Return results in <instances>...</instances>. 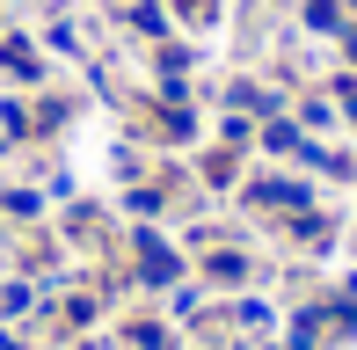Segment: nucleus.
<instances>
[{"instance_id":"nucleus-3","label":"nucleus","mask_w":357,"mask_h":350,"mask_svg":"<svg viewBox=\"0 0 357 350\" xmlns=\"http://www.w3.org/2000/svg\"><path fill=\"white\" fill-rule=\"evenodd\" d=\"M0 66H8V81H22V88H37L44 73V52H37V37H22V29H8V37H0Z\"/></svg>"},{"instance_id":"nucleus-13","label":"nucleus","mask_w":357,"mask_h":350,"mask_svg":"<svg viewBox=\"0 0 357 350\" xmlns=\"http://www.w3.org/2000/svg\"><path fill=\"white\" fill-rule=\"evenodd\" d=\"M132 29L153 37V44H168V15H160V0H139V8H132Z\"/></svg>"},{"instance_id":"nucleus-1","label":"nucleus","mask_w":357,"mask_h":350,"mask_svg":"<svg viewBox=\"0 0 357 350\" xmlns=\"http://www.w3.org/2000/svg\"><path fill=\"white\" fill-rule=\"evenodd\" d=\"M132 256H139V284H146V292H168V284H183V256H175V248L160 241L153 227L132 234Z\"/></svg>"},{"instance_id":"nucleus-15","label":"nucleus","mask_w":357,"mask_h":350,"mask_svg":"<svg viewBox=\"0 0 357 350\" xmlns=\"http://www.w3.org/2000/svg\"><path fill=\"white\" fill-rule=\"evenodd\" d=\"M234 328L263 336V328H270V299H234Z\"/></svg>"},{"instance_id":"nucleus-20","label":"nucleus","mask_w":357,"mask_h":350,"mask_svg":"<svg viewBox=\"0 0 357 350\" xmlns=\"http://www.w3.org/2000/svg\"><path fill=\"white\" fill-rule=\"evenodd\" d=\"M29 132H37V117L22 102H0V139H29Z\"/></svg>"},{"instance_id":"nucleus-23","label":"nucleus","mask_w":357,"mask_h":350,"mask_svg":"<svg viewBox=\"0 0 357 350\" xmlns=\"http://www.w3.org/2000/svg\"><path fill=\"white\" fill-rule=\"evenodd\" d=\"M183 15H190V22H204V15H212V0H183Z\"/></svg>"},{"instance_id":"nucleus-19","label":"nucleus","mask_w":357,"mask_h":350,"mask_svg":"<svg viewBox=\"0 0 357 350\" xmlns=\"http://www.w3.org/2000/svg\"><path fill=\"white\" fill-rule=\"evenodd\" d=\"M124 343H132V350H168L175 336H168L160 321H132V328H124Z\"/></svg>"},{"instance_id":"nucleus-14","label":"nucleus","mask_w":357,"mask_h":350,"mask_svg":"<svg viewBox=\"0 0 357 350\" xmlns=\"http://www.w3.org/2000/svg\"><path fill=\"white\" fill-rule=\"evenodd\" d=\"M95 314H102V299H95V292H66V307H59V321H66V328H88Z\"/></svg>"},{"instance_id":"nucleus-6","label":"nucleus","mask_w":357,"mask_h":350,"mask_svg":"<svg viewBox=\"0 0 357 350\" xmlns=\"http://www.w3.org/2000/svg\"><path fill=\"white\" fill-rule=\"evenodd\" d=\"M299 22H306V29H314V37H350V29H357V22H350V15H343V8H335V0H306V8H299Z\"/></svg>"},{"instance_id":"nucleus-2","label":"nucleus","mask_w":357,"mask_h":350,"mask_svg":"<svg viewBox=\"0 0 357 350\" xmlns=\"http://www.w3.org/2000/svg\"><path fill=\"white\" fill-rule=\"evenodd\" d=\"M248 204H263V212H314V183H299V175H255L248 183Z\"/></svg>"},{"instance_id":"nucleus-17","label":"nucleus","mask_w":357,"mask_h":350,"mask_svg":"<svg viewBox=\"0 0 357 350\" xmlns=\"http://www.w3.org/2000/svg\"><path fill=\"white\" fill-rule=\"evenodd\" d=\"M124 204H132L139 219H153L160 204H168V190H160V183H132V190H124Z\"/></svg>"},{"instance_id":"nucleus-16","label":"nucleus","mask_w":357,"mask_h":350,"mask_svg":"<svg viewBox=\"0 0 357 350\" xmlns=\"http://www.w3.org/2000/svg\"><path fill=\"white\" fill-rule=\"evenodd\" d=\"M248 139H255V117H241V109H226V117H219V146H248Z\"/></svg>"},{"instance_id":"nucleus-9","label":"nucleus","mask_w":357,"mask_h":350,"mask_svg":"<svg viewBox=\"0 0 357 350\" xmlns=\"http://www.w3.org/2000/svg\"><path fill=\"white\" fill-rule=\"evenodd\" d=\"M22 314H37V284L8 277V284H0V321H22Z\"/></svg>"},{"instance_id":"nucleus-18","label":"nucleus","mask_w":357,"mask_h":350,"mask_svg":"<svg viewBox=\"0 0 357 350\" xmlns=\"http://www.w3.org/2000/svg\"><path fill=\"white\" fill-rule=\"evenodd\" d=\"M234 146H212V153H204V183H212V190H226V183H234Z\"/></svg>"},{"instance_id":"nucleus-10","label":"nucleus","mask_w":357,"mask_h":350,"mask_svg":"<svg viewBox=\"0 0 357 350\" xmlns=\"http://www.w3.org/2000/svg\"><path fill=\"white\" fill-rule=\"evenodd\" d=\"M160 139L190 146V139H197V109H190V102H160Z\"/></svg>"},{"instance_id":"nucleus-22","label":"nucleus","mask_w":357,"mask_h":350,"mask_svg":"<svg viewBox=\"0 0 357 350\" xmlns=\"http://www.w3.org/2000/svg\"><path fill=\"white\" fill-rule=\"evenodd\" d=\"M190 66H197L190 44H160V73H190Z\"/></svg>"},{"instance_id":"nucleus-11","label":"nucleus","mask_w":357,"mask_h":350,"mask_svg":"<svg viewBox=\"0 0 357 350\" xmlns=\"http://www.w3.org/2000/svg\"><path fill=\"white\" fill-rule=\"evenodd\" d=\"M291 117H299V132H306V139H321V132H335V102H328V95H306V102L291 109Z\"/></svg>"},{"instance_id":"nucleus-7","label":"nucleus","mask_w":357,"mask_h":350,"mask_svg":"<svg viewBox=\"0 0 357 350\" xmlns=\"http://www.w3.org/2000/svg\"><path fill=\"white\" fill-rule=\"evenodd\" d=\"M255 139H263L270 153H299V146H306V132H299V117H291V109H278V117H263V132H255Z\"/></svg>"},{"instance_id":"nucleus-21","label":"nucleus","mask_w":357,"mask_h":350,"mask_svg":"<svg viewBox=\"0 0 357 350\" xmlns=\"http://www.w3.org/2000/svg\"><path fill=\"white\" fill-rule=\"evenodd\" d=\"M0 204H8L15 219H37V212H44V197H37V190H0Z\"/></svg>"},{"instance_id":"nucleus-5","label":"nucleus","mask_w":357,"mask_h":350,"mask_svg":"<svg viewBox=\"0 0 357 350\" xmlns=\"http://www.w3.org/2000/svg\"><path fill=\"white\" fill-rule=\"evenodd\" d=\"M226 109H241V117H278L284 95L263 88V81H226Z\"/></svg>"},{"instance_id":"nucleus-24","label":"nucleus","mask_w":357,"mask_h":350,"mask_svg":"<svg viewBox=\"0 0 357 350\" xmlns=\"http://www.w3.org/2000/svg\"><path fill=\"white\" fill-rule=\"evenodd\" d=\"M335 8H343V15H350V22H357V0H335Z\"/></svg>"},{"instance_id":"nucleus-8","label":"nucleus","mask_w":357,"mask_h":350,"mask_svg":"<svg viewBox=\"0 0 357 350\" xmlns=\"http://www.w3.org/2000/svg\"><path fill=\"white\" fill-rule=\"evenodd\" d=\"M204 277L212 284H248V256H241V248H212V256H204Z\"/></svg>"},{"instance_id":"nucleus-12","label":"nucleus","mask_w":357,"mask_h":350,"mask_svg":"<svg viewBox=\"0 0 357 350\" xmlns=\"http://www.w3.org/2000/svg\"><path fill=\"white\" fill-rule=\"evenodd\" d=\"M291 241L321 256V248H328V219H321V212H291Z\"/></svg>"},{"instance_id":"nucleus-4","label":"nucleus","mask_w":357,"mask_h":350,"mask_svg":"<svg viewBox=\"0 0 357 350\" xmlns=\"http://www.w3.org/2000/svg\"><path fill=\"white\" fill-rule=\"evenodd\" d=\"M321 336H335V299H306L284 328V350H314Z\"/></svg>"}]
</instances>
